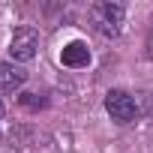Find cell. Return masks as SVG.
Here are the masks:
<instances>
[{
    "instance_id": "3957f363",
    "label": "cell",
    "mask_w": 153,
    "mask_h": 153,
    "mask_svg": "<svg viewBox=\"0 0 153 153\" xmlns=\"http://www.w3.org/2000/svg\"><path fill=\"white\" fill-rule=\"evenodd\" d=\"M105 111L111 114V120L129 123V120L135 117V99H132L129 93H123V90H111V93L105 96Z\"/></svg>"
},
{
    "instance_id": "7a4b0ae2",
    "label": "cell",
    "mask_w": 153,
    "mask_h": 153,
    "mask_svg": "<svg viewBox=\"0 0 153 153\" xmlns=\"http://www.w3.org/2000/svg\"><path fill=\"white\" fill-rule=\"evenodd\" d=\"M36 48H39V33L33 27H21V30H15V36L9 42V57L15 63H27L36 57Z\"/></svg>"
},
{
    "instance_id": "ba28073f",
    "label": "cell",
    "mask_w": 153,
    "mask_h": 153,
    "mask_svg": "<svg viewBox=\"0 0 153 153\" xmlns=\"http://www.w3.org/2000/svg\"><path fill=\"white\" fill-rule=\"evenodd\" d=\"M0 117H3V102H0Z\"/></svg>"
},
{
    "instance_id": "277c9868",
    "label": "cell",
    "mask_w": 153,
    "mask_h": 153,
    "mask_svg": "<svg viewBox=\"0 0 153 153\" xmlns=\"http://www.w3.org/2000/svg\"><path fill=\"white\" fill-rule=\"evenodd\" d=\"M60 60H63V66H69V69H81V66L90 63V51H87L84 42H69V45H63Z\"/></svg>"
},
{
    "instance_id": "6da1fadb",
    "label": "cell",
    "mask_w": 153,
    "mask_h": 153,
    "mask_svg": "<svg viewBox=\"0 0 153 153\" xmlns=\"http://www.w3.org/2000/svg\"><path fill=\"white\" fill-rule=\"evenodd\" d=\"M123 18H126V9L120 3H93L90 6V21L93 27L102 33V36H120L123 30Z\"/></svg>"
},
{
    "instance_id": "52a82bcc",
    "label": "cell",
    "mask_w": 153,
    "mask_h": 153,
    "mask_svg": "<svg viewBox=\"0 0 153 153\" xmlns=\"http://www.w3.org/2000/svg\"><path fill=\"white\" fill-rule=\"evenodd\" d=\"M147 57H153V30H150V36H147Z\"/></svg>"
},
{
    "instance_id": "5b68a950",
    "label": "cell",
    "mask_w": 153,
    "mask_h": 153,
    "mask_svg": "<svg viewBox=\"0 0 153 153\" xmlns=\"http://www.w3.org/2000/svg\"><path fill=\"white\" fill-rule=\"evenodd\" d=\"M27 81V72L15 63H0V90H15Z\"/></svg>"
},
{
    "instance_id": "8992f818",
    "label": "cell",
    "mask_w": 153,
    "mask_h": 153,
    "mask_svg": "<svg viewBox=\"0 0 153 153\" xmlns=\"http://www.w3.org/2000/svg\"><path fill=\"white\" fill-rule=\"evenodd\" d=\"M21 102H24V105H30V108L42 105V99H36V93H24V96H21Z\"/></svg>"
}]
</instances>
